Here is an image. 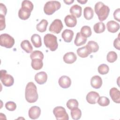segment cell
I'll use <instances>...</instances> for the list:
<instances>
[{
    "label": "cell",
    "mask_w": 120,
    "mask_h": 120,
    "mask_svg": "<svg viewBox=\"0 0 120 120\" xmlns=\"http://www.w3.org/2000/svg\"><path fill=\"white\" fill-rule=\"evenodd\" d=\"M25 97L26 101L30 103L36 102L38 99L37 88L36 85L32 82H29L26 86Z\"/></svg>",
    "instance_id": "1"
},
{
    "label": "cell",
    "mask_w": 120,
    "mask_h": 120,
    "mask_svg": "<svg viewBox=\"0 0 120 120\" xmlns=\"http://www.w3.org/2000/svg\"><path fill=\"white\" fill-rule=\"evenodd\" d=\"M94 9L99 20L101 22L105 20L107 18L110 12L109 8L101 1L96 3Z\"/></svg>",
    "instance_id": "2"
},
{
    "label": "cell",
    "mask_w": 120,
    "mask_h": 120,
    "mask_svg": "<svg viewBox=\"0 0 120 120\" xmlns=\"http://www.w3.org/2000/svg\"><path fill=\"white\" fill-rule=\"evenodd\" d=\"M45 45L51 51H55L58 47L57 37L52 34H46L44 37Z\"/></svg>",
    "instance_id": "3"
},
{
    "label": "cell",
    "mask_w": 120,
    "mask_h": 120,
    "mask_svg": "<svg viewBox=\"0 0 120 120\" xmlns=\"http://www.w3.org/2000/svg\"><path fill=\"white\" fill-rule=\"evenodd\" d=\"M61 7V3L56 0H50L46 2L44 5V11L47 15H52Z\"/></svg>",
    "instance_id": "4"
},
{
    "label": "cell",
    "mask_w": 120,
    "mask_h": 120,
    "mask_svg": "<svg viewBox=\"0 0 120 120\" xmlns=\"http://www.w3.org/2000/svg\"><path fill=\"white\" fill-rule=\"evenodd\" d=\"M15 44L14 38L7 33L2 34L0 36V45L7 48H12Z\"/></svg>",
    "instance_id": "5"
},
{
    "label": "cell",
    "mask_w": 120,
    "mask_h": 120,
    "mask_svg": "<svg viewBox=\"0 0 120 120\" xmlns=\"http://www.w3.org/2000/svg\"><path fill=\"white\" fill-rule=\"evenodd\" d=\"M0 79L2 83L6 87H10L13 85L14 82V79L13 77L7 74L6 70H0Z\"/></svg>",
    "instance_id": "6"
},
{
    "label": "cell",
    "mask_w": 120,
    "mask_h": 120,
    "mask_svg": "<svg viewBox=\"0 0 120 120\" xmlns=\"http://www.w3.org/2000/svg\"><path fill=\"white\" fill-rule=\"evenodd\" d=\"M53 113L57 120H68L69 117L66 109L62 106H56L53 110Z\"/></svg>",
    "instance_id": "7"
},
{
    "label": "cell",
    "mask_w": 120,
    "mask_h": 120,
    "mask_svg": "<svg viewBox=\"0 0 120 120\" xmlns=\"http://www.w3.org/2000/svg\"><path fill=\"white\" fill-rule=\"evenodd\" d=\"M63 27V25L60 19H55L50 24L49 30L50 32L59 34L60 33Z\"/></svg>",
    "instance_id": "8"
},
{
    "label": "cell",
    "mask_w": 120,
    "mask_h": 120,
    "mask_svg": "<svg viewBox=\"0 0 120 120\" xmlns=\"http://www.w3.org/2000/svg\"><path fill=\"white\" fill-rule=\"evenodd\" d=\"M29 116L32 120H36L39 118L41 114V109L37 106H31L29 110Z\"/></svg>",
    "instance_id": "9"
},
{
    "label": "cell",
    "mask_w": 120,
    "mask_h": 120,
    "mask_svg": "<svg viewBox=\"0 0 120 120\" xmlns=\"http://www.w3.org/2000/svg\"><path fill=\"white\" fill-rule=\"evenodd\" d=\"M99 97V95L98 92L94 91H91L86 95V99L89 104H95L97 103Z\"/></svg>",
    "instance_id": "10"
},
{
    "label": "cell",
    "mask_w": 120,
    "mask_h": 120,
    "mask_svg": "<svg viewBox=\"0 0 120 120\" xmlns=\"http://www.w3.org/2000/svg\"><path fill=\"white\" fill-rule=\"evenodd\" d=\"M59 84L62 88L67 89L69 88L71 84L70 78L66 75L61 76L59 79Z\"/></svg>",
    "instance_id": "11"
},
{
    "label": "cell",
    "mask_w": 120,
    "mask_h": 120,
    "mask_svg": "<svg viewBox=\"0 0 120 120\" xmlns=\"http://www.w3.org/2000/svg\"><path fill=\"white\" fill-rule=\"evenodd\" d=\"M35 80L39 84H43L46 82L47 80V75L44 71L37 73L35 75Z\"/></svg>",
    "instance_id": "12"
},
{
    "label": "cell",
    "mask_w": 120,
    "mask_h": 120,
    "mask_svg": "<svg viewBox=\"0 0 120 120\" xmlns=\"http://www.w3.org/2000/svg\"><path fill=\"white\" fill-rule=\"evenodd\" d=\"M110 96L112 101L119 104L120 103V91L116 88L113 87L110 90Z\"/></svg>",
    "instance_id": "13"
},
{
    "label": "cell",
    "mask_w": 120,
    "mask_h": 120,
    "mask_svg": "<svg viewBox=\"0 0 120 120\" xmlns=\"http://www.w3.org/2000/svg\"><path fill=\"white\" fill-rule=\"evenodd\" d=\"M77 59V56L74 52H68L64 54L63 57L64 61L67 64H72Z\"/></svg>",
    "instance_id": "14"
},
{
    "label": "cell",
    "mask_w": 120,
    "mask_h": 120,
    "mask_svg": "<svg viewBox=\"0 0 120 120\" xmlns=\"http://www.w3.org/2000/svg\"><path fill=\"white\" fill-rule=\"evenodd\" d=\"M106 27L109 32L114 33L119 30L120 24L114 21L111 20L107 22Z\"/></svg>",
    "instance_id": "15"
},
{
    "label": "cell",
    "mask_w": 120,
    "mask_h": 120,
    "mask_svg": "<svg viewBox=\"0 0 120 120\" xmlns=\"http://www.w3.org/2000/svg\"><path fill=\"white\" fill-rule=\"evenodd\" d=\"M31 11L25 8L21 7L18 11V16L21 20L28 19L30 15Z\"/></svg>",
    "instance_id": "16"
},
{
    "label": "cell",
    "mask_w": 120,
    "mask_h": 120,
    "mask_svg": "<svg viewBox=\"0 0 120 120\" xmlns=\"http://www.w3.org/2000/svg\"><path fill=\"white\" fill-rule=\"evenodd\" d=\"M64 22L66 26L68 27H74L77 24L76 17L72 15H68L66 16Z\"/></svg>",
    "instance_id": "17"
},
{
    "label": "cell",
    "mask_w": 120,
    "mask_h": 120,
    "mask_svg": "<svg viewBox=\"0 0 120 120\" xmlns=\"http://www.w3.org/2000/svg\"><path fill=\"white\" fill-rule=\"evenodd\" d=\"M91 86L95 89H99L102 85V80L100 76L94 75L90 79Z\"/></svg>",
    "instance_id": "18"
},
{
    "label": "cell",
    "mask_w": 120,
    "mask_h": 120,
    "mask_svg": "<svg viewBox=\"0 0 120 120\" xmlns=\"http://www.w3.org/2000/svg\"><path fill=\"white\" fill-rule=\"evenodd\" d=\"M74 32L69 29H65L61 34V37L65 42L70 43L73 38Z\"/></svg>",
    "instance_id": "19"
},
{
    "label": "cell",
    "mask_w": 120,
    "mask_h": 120,
    "mask_svg": "<svg viewBox=\"0 0 120 120\" xmlns=\"http://www.w3.org/2000/svg\"><path fill=\"white\" fill-rule=\"evenodd\" d=\"M69 12L72 15H74L75 17L79 18L82 15V7L78 5H74L70 8Z\"/></svg>",
    "instance_id": "20"
},
{
    "label": "cell",
    "mask_w": 120,
    "mask_h": 120,
    "mask_svg": "<svg viewBox=\"0 0 120 120\" xmlns=\"http://www.w3.org/2000/svg\"><path fill=\"white\" fill-rule=\"evenodd\" d=\"M87 40V38L82 35L80 32H79L76 34L75 38L74 40V44L77 46H81L82 45H84L86 43Z\"/></svg>",
    "instance_id": "21"
},
{
    "label": "cell",
    "mask_w": 120,
    "mask_h": 120,
    "mask_svg": "<svg viewBox=\"0 0 120 120\" xmlns=\"http://www.w3.org/2000/svg\"><path fill=\"white\" fill-rule=\"evenodd\" d=\"M31 66L33 69L36 70L41 69L43 66L42 60L39 58H35L31 60Z\"/></svg>",
    "instance_id": "22"
},
{
    "label": "cell",
    "mask_w": 120,
    "mask_h": 120,
    "mask_svg": "<svg viewBox=\"0 0 120 120\" xmlns=\"http://www.w3.org/2000/svg\"><path fill=\"white\" fill-rule=\"evenodd\" d=\"M21 48L27 53H30L32 52L33 47L30 42L28 40H24L21 43Z\"/></svg>",
    "instance_id": "23"
},
{
    "label": "cell",
    "mask_w": 120,
    "mask_h": 120,
    "mask_svg": "<svg viewBox=\"0 0 120 120\" xmlns=\"http://www.w3.org/2000/svg\"><path fill=\"white\" fill-rule=\"evenodd\" d=\"M31 41L34 46L36 48H39L42 45L41 37L37 34H34L31 37Z\"/></svg>",
    "instance_id": "24"
},
{
    "label": "cell",
    "mask_w": 120,
    "mask_h": 120,
    "mask_svg": "<svg viewBox=\"0 0 120 120\" xmlns=\"http://www.w3.org/2000/svg\"><path fill=\"white\" fill-rule=\"evenodd\" d=\"M86 46L87 47L90 53L92 52H96L99 49V45L98 44L94 41H89Z\"/></svg>",
    "instance_id": "25"
},
{
    "label": "cell",
    "mask_w": 120,
    "mask_h": 120,
    "mask_svg": "<svg viewBox=\"0 0 120 120\" xmlns=\"http://www.w3.org/2000/svg\"><path fill=\"white\" fill-rule=\"evenodd\" d=\"M77 53L78 55L81 58H86L90 54V52L89 51L87 47L85 46L79 48L77 50Z\"/></svg>",
    "instance_id": "26"
},
{
    "label": "cell",
    "mask_w": 120,
    "mask_h": 120,
    "mask_svg": "<svg viewBox=\"0 0 120 120\" xmlns=\"http://www.w3.org/2000/svg\"><path fill=\"white\" fill-rule=\"evenodd\" d=\"M83 15L86 20H90L91 19L94 15L93 9L90 7H86L83 10Z\"/></svg>",
    "instance_id": "27"
},
{
    "label": "cell",
    "mask_w": 120,
    "mask_h": 120,
    "mask_svg": "<svg viewBox=\"0 0 120 120\" xmlns=\"http://www.w3.org/2000/svg\"><path fill=\"white\" fill-rule=\"evenodd\" d=\"M48 22L45 19L42 20L40 22L36 25V29L38 31L40 32H44L46 31L48 25Z\"/></svg>",
    "instance_id": "28"
},
{
    "label": "cell",
    "mask_w": 120,
    "mask_h": 120,
    "mask_svg": "<svg viewBox=\"0 0 120 120\" xmlns=\"http://www.w3.org/2000/svg\"><path fill=\"white\" fill-rule=\"evenodd\" d=\"M93 30L96 33H101L105 30V26L103 22H99L94 24Z\"/></svg>",
    "instance_id": "29"
},
{
    "label": "cell",
    "mask_w": 120,
    "mask_h": 120,
    "mask_svg": "<svg viewBox=\"0 0 120 120\" xmlns=\"http://www.w3.org/2000/svg\"><path fill=\"white\" fill-rule=\"evenodd\" d=\"M71 116L73 120H77L81 118L82 112L78 107H75L71 110Z\"/></svg>",
    "instance_id": "30"
},
{
    "label": "cell",
    "mask_w": 120,
    "mask_h": 120,
    "mask_svg": "<svg viewBox=\"0 0 120 120\" xmlns=\"http://www.w3.org/2000/svg\"><path fill=\"white\" fill-rule=\"evenodd\" d=\"M80 33L82 35L87 38L88 37H90L91 35L92 31L91 28L90 26L85 25L82 27Z\"/></svg>",
    "instance_id": "31"
},
{
    "label": "cell",
    "mask_w": 120,
    "mask_h": 120,
    "mask_svg": "<svg viewBox=\"0 0 120 120\" xmlns=\"http://www.w3.org/2000/svg\"><path fill=\"white\" fill-rule=\"evenodd\" d=\"M118 56L116 52L114 51H110L109 52L106 56V59L108 62L110 63H113L115 62L117 59Z\"/></svg>",
    "instance_id": "32"
},
{
    "label": "cell",
    "mask_w": 120,
    "mask_h": 120,
    "mask_svg": "<svg viewBox=\"0 0 120 120\" xmlns=\"http://www.w3.org/2000/svg\"><path fill=\"white\" fill-rule=\"evenodd\" d=\"M97 102L100 106H106L109 105L110 102L109 98L106 97L101 96L99 97Z\"/></svg>",
    "instance_id": "33"
},
{
    "label": "cell",
    "mask_w": 120,
    "mask_h": 120,
    "mask_svg": "<svg viewBox=\"0 0 120 120\" xmlns=\"http://www.w3.org/2000/svg\"><path fill=\"white\" fill-rule=\"evenodd\" d=\"M98 70L100 74L105 75L108 73L109 71V68L106 64H102L98 66Z\"/></svg>",
    "instance_id": "34"
},
{
    "label": "cell",
    "mask_w": 120,
    "mask_h": 120,
    "mask_svg": "<svg viewBox=\"0 0 120 120\" xmlns=\"http://www.w3.org/2000/svg\"><path fill=\"white\" fill-rule=\"evenodd\" d=\"M66 105H67V107L69 110H71L72 109H73L74 108L78 107L79 104L76 99H70L67 102Z\"/></svg>",
    "instance_id": "35"
},
{
    "label": "cell",
    "mask_w": 120,
    "mask_h": 120,
    "mask_svg": "<svg viewBox=\"0 0 120 120\" xmlns=\"http://www.w3.org/2000/svg\"><path fill=\"white\" fill-rule=\"evenodd\" d=\"M30 58L31 60L35 58H39L43 60L44 59V54L42 52L38 50H36L31 53L30 54Z\"/></svg>",
    "instance_id": "36"
},
{
    "label": "cell",
    "mask_w": 120,
    "mask_h": 120,
    "mask_svg": "<svg viewBox=\"0 0 120 120\" xmlns=\"http://www.w3.org/2000/svg\"><path fill=\"white\" fill-rule=\"evenodd\" d=\"M23 7L25 8H28L31 11H32L33 9V3L30 0H24L22 1V7Z\"/></svg>",
    "instance_id": "37"
},
{
    "label": "cell",
    "mask_w": 120,
    "mask_h": 120,
    "mask_svg": "<svg viewBox=\"0 0 120 120\" xmlns=\"http://www.w3.org/2000/svg\"><path fill=\"white\" fill-rule=\"evenodd\" d=\"M5 107L8 111H14L16 108V105L13 101H8L6 103Z\"/></svg>",
    "instance_id": "38"
},
{
    "label": "cell",
    "mask_w": 120,
    "mask_h": 120,
    "mask_svg": "<svg viewBox=\"0 0 120 120\" xmlns=\"http://www.w3.org/2000/svg\"><path fill=\"white\" fill-rule=\"evenodd\" d=\"M0 30H2L6 27L5 16L0 15Z\"/></svg>",
    "instance_id": "39"
},
{
    "label": "cell",
    "mask_w": 120,
    "mask_h": 120,
    "mask_svg": "<svg viewBox=\"0 0 120 120\" xmlns=\"http://www.w3.org/2000/svg\"><path fill=\"white\" fill-rule=\"evenodd\" d=\"M0 15H2L5 16L7 12V9L6 6L3 3H0Z\"/></svg>",
    "instance_id": "40"
},
{
    "label": "cell",
    "mask_w": 120,
    "mask_h": 120,
    "mask_svg": "<svg viewBox=\"0 0 120 120\" xmlns=\"http://www.w3.org/2000/svg\"><path fill=\"white\" fill-rule=\"evenodd\" d=\"M120 9L119 8H117V9H116L114 13H113V17H114V18L118 21V22H120Z\"/></svg>",
    "instance_id": "41"
},
{
    "label": "cell",
    "mask_w": 120,
    "mask_h": 120,
    "mask_svg": "<svg viewBox=\"0 0 120 120\" xmlns=\"http://www.w3.org/2000/svg\"><path fill=\"white\" fill-rule=\"evenodd\" d=\"M120 38H119V35H118V37L117 38H115V40L113 41V46L114 47L118 49V50H120Z\"/></svg>",
    "instance_id": "42"
},
{
    "label": "cell",
    "mask_w": 120,
    "mask_h": 120,
    "mask_svg": "<svg viewBox=\"0 0 120 120\" xmlns=\"http://www.w3.org/2000/svg\"><path fill=\"white\" fill-rule=\"evenodd\" d=\"M74 0H64V2L67 5H70L73 2H74Z\"/></svg>",
    "instance_id": "43"
},
{
    "label": "cell",
    "mask_w": 120,
    "mask_h": 120,
    "mask_svg": "<svg viewBox=\"0 0 120 120\" xmlns=\"http://www.w3.org/2000/svg\"><path fill=\"white\" fill-rule=\"evenodd\" d=\"M77 1L78 2H79V3H80L82 4H85L87 2V0H77Z\"/></svg>",
    "instance_id": "44"
}]
</instances>
